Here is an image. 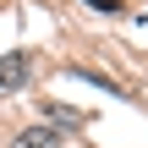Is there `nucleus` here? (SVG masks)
Here are the masks:
<instances>
[{"instance_id":"f257e3e1","label":"nucleus","mask_w":148,"mask_h":148,"mask_svg":"<svg viewBox=\"0 0 148 148\" xmlns=\"http://www.w3.org/2000/svg\"><path fill=\"white\" fill-rule=\"evenodd\" d=\"M11 148H66V137H60L55 126H27V132H16Z\"/></svg>"},{"instance_id":"f03ea898","label":"nucleus","mask_w":148,"mask_h":148,"mask_svg":"<svg viewBox=\"0 0 148 148\" xmlns=\"http://www.w3.org/2000/svg\"><path fill=\"white\" fill-rule=\"evenodd\" d=\"M27 71H33V66H27V55H5V60H0V93L22 88V82H27Z\"/></svg>"},{"instance_id":"7ed1b4c3","label":"nucleus","mask_w":148,"mask_h":148,"mask_svg":"<svg viewBox=\"0 0 148 148\" xmlns=\"http://www.w3.org/2000/svg\"><path fill=\"white\" fill-rule=\"evenodd\" d=\"M44 115H49V121H66V126H82V121H88L82 110H60V104H44Z\"/></svg>"},{"instance_id":"20e7f679","label":"nucleus","mask_w":148,"mask_h":148,"mask_svg":"<svg viewBox=\"0 0 148 148\" xmlns=\"http://www.w3.org/2000/svg\"><path fill=\"white\" fill-rule=\"evenodd\" d=\"M88 5H99V11H121V0H88Z\"/></svg>"}]
</instances>
